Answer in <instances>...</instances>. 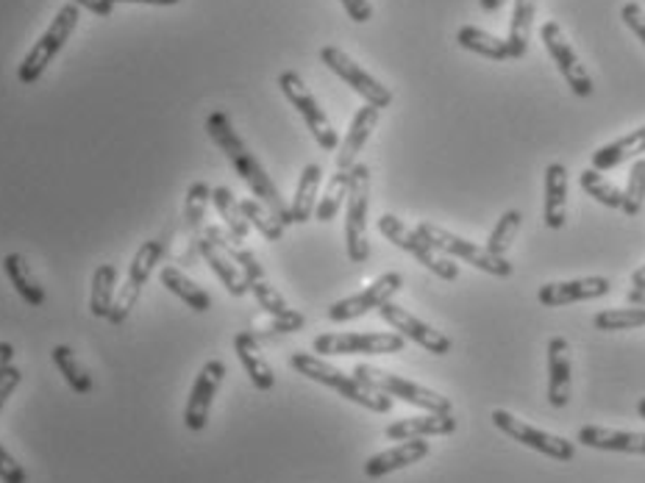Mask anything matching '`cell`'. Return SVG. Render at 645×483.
I'll return each instance as SVG.
<instances>
[{"label":"cell","instance_id":"6da1fadb","mask_svg":"<svg viewBox=\"0 0 645 483\" xmlns=\"http://www.w3.org/2000/svg\"><path fill=\"white\" fill-rule=\"evenodd\" d=\"M206 131H210L212 142H215L217 148L226 153V158L231 162V167L237 170V176L248 183V189H251L253 195L260 198V201L265 203L273 214H276V220H279L281 226L284 228L292 226L290 206H287L284 198L279 195V189H276V183L270 181V176L265 173V167H262V164L256 162V156L248 151V144L242 142L240 134L235 131V126H231L228 114L212 112L210 117H206Z\"/></svg>","mask_w":645,"mask_h":483},{"label":"cell","instance_id":"7a4b0ae2","mask_svg":"<svg viewBox=\"0 0 645 483\" xmlns=\"http://www.w3.org/2000/svg\"><path fill=\"white\" fill-rule=\"evenodd\" d=\"M290 367L298 372V376L322 383V386L340 392L345 401L356 403V406L362 408H370V411H376V415H387V411L393 408V397H387L384 392L370 390V386H365L359 378L345 376V372L337 370L334 365H329L326 358L315 356V353H292Z\"/></svg>","mask_w":645,"mask_h":483},{"label":"cell","instance_id":"3957f363","mask_svg":"<svg viewBox=\"0 0 645 483\" xmlns=\"http://www.w3.org/2000/svg\"><path fill=\"white\" fill-rule=\"evenodd\" d=\"M78 17H81V9H78L76 3H64V7L59 9L53 23L48 26V31L39 37V42L34 45L31 51H28V56L23 59V64L17 67V81L23 84V87H31V84H37L39 78H42L48 64L56 59V53L62 51L64 42L76 31Z\"/></svg>","mask_w":645,"mask_h":483},{"label":"cell","instance_id":"277c9868","mask_svg":"<svg viewBox=\"0 0 645 483\" xmlns=\"http://www.w3.org/2000/svg\"><path fill=\"white\" fill-rule=\"evenodd\" d=\"M354 378H359V381L365 383V386H370V390L384 392L387 397H399V401L409 403V406L423 408V411H429V415H451L448 397H443L434 390H426V386H420V383L415 381H406V378L393 376V372L379 370V367L356 365Z\"/></svg>","mask_w":645,"mask_h":483},{"label":"cell","instance_id":"5b68a950","mask_svg":"<svg viewBox=\"0 0 645 483\" xmlns=\"http://www.w3.org/2000/svg\"><path fill=\"white\" fill-rule=\"evenodd\" d=\"M415 231H418L437 253L463 258V262L479 267L481 272H490V276H495V278H509L515 272V264L509 262L506 256H495V253H490L488 247L473 245V242H468V239L456 237V233L445 231V228L434 226V223H420Z\"/></svg>","mask_w":645,"mask_h":483},{"label":"cell","instance_id":"8992f818","mask_svg":"<svg viewBox=\"0 0 645 483\" xmlns=\"http://www.w3.org/2000/svg\"><path fill=\"white\" fill-rule=\"evenodd\" d=\"M349 208H345V247L354 264H365L370 258V242H367V208H370V167L354 164L349 183Z\"/></svg>","mask_w":645,"mask_h":483},{"label":"cell","instance_id":"52a82bcc","mask_svg":"<svg viewBox=\"0 0 645 483\" xmlns=\"http://www.w3.org/2000/svg\"><path fill=\"white\" fill-rule=\"evenodd\" d=\"M379 231L387 242H393L395 247H401V251H406L409 256L418 258L426 270L434 272L437 278H443V281H456V278H459V267H456L454 262H448L445 256H440V253H437L418 231L406 228L404 220H399L395 214H381Z\"/></svg>","mask_w":645,"mask_h":483},{"label":"cell","instance_id":"ba28073f","mask_svg":"<svg viewBox=\"0 0 645 483\" xmlns=\"http://www.w3.org/2000/svg\"><path fill=\"white\" fill-rule=\"evenodd\" d=\"M165 251H167V239H151V242H146V245L137 251L131 267H128V278H126V283H123L121 295L114 297L112 312H109V317H106L112 326H123V322L128 320L131 308L137 306V301H140L142 287H146L148 278H151L153 267L162 262Z\"/></svg>","mask_w":645,"mask_h":483},{"label":"cell","instance_id":"9c48e42d","mask_svg":"<svg viewBox=\"0 0 645 483\" xmlns=\"http://www.w3.org/2000/svg\"><path fill=\"white\" fill-rule=\"evenodd\" d=\"M279 87L281 92H284L287 101L292 103V109L304 117L306 128L312 131L315 142L320 144L322 151H334L337 142H340V139H337L334 126H331V119L326 117V112L320 109V103L315 101V94L309 92L304 78L298 76V73H292V69H287V73H281L279 76Z\"/></svg>","mask_w":645,"mask_h":483},{"label":"cell","instance_id":"30bf717a","mask_svg":"<svg viewBox=\"0 0 645 483\" xmlns=\"http://www.w3.org/2000/svg\"><path fill=\"white\" fill-rule=\"evenodd\" d=\"M315 356H387L404 351L401 333H320L312 342Z\"/></svg>","mask_w":645,"mask_h":483},{"label":"cell","instance_id":"8fae6325","mask_svg":"<svg viewBox=\"0 0 645 483\" xmlns=\"http://www.w3.org/2000/svg\"><path fill=\"white\" fill-rule=\"evenodd\" d=\"M320 62L326 64L337 78H342V81L349 84V87L359 94L362 101L370 103V106L387 109L390 103H393V92H390L381 81H376L370 73H365V69H362L349 53L334 48V45H326V48H322Z\"/></svg>","mask_w":645,"mask_h":483},{"label":"cell","instance_id":"7c38bea8","mask_svg":"<svg viewBox=\"0 0 645 483\" xmlns=\"http://www.w3.org/2000/svg\"><path fill=\"white\" fill-rule=\"evenodd\" d=\"M493 425L498 428L501 433H506V436H513L515 442H520V445L532 447V450L543 453V456L548 458H557V461H573L576 458L573 442L562 440V436H554V433L540 431V428L518 420V417L504 411V408H495L493 411Z\"/></svg>","mask_w":645,"mask_h":483},{"label":"cell","instance_id":"4fadbf2b","mask_svg":"<svg viewBox=\"0 0 645 483\" xmlns=\"http://www.w3.org/2000/svg\"><path fill=\"white\" fill-rule=\"evenodd\" d=\"M404 287V276L401 272H384V276L376 278L370 287H365L362 292L351 297H342V301L331 303L329 306V320L331 322H351L356 317H365L367 312H379L387 301H393L395 295Z\"/></svg>","mask_w":645,"mask_h":483},{"label":"cell","instance_id":"5bb4252c","mask_svg":"<svg viewBox=\"0 0 645 483\" xmlns=\"http://www.w3.org/2000/svg\"><path fill=\"white\" fill-rule=\"evenodd\" d=\"M540 37H543L545 48H548L551 59H554V64L559 67V73H562V78L568 81L570 92L576 94V98H590L593 94V78H590L587 67L582 64V59L576 56V51L570 48V42L565 39L562 28H559V23H545L543 31H540Z\"/></svg>","mask_w":645,"mask_h":483},{"label":"cell","instance_id":"9a60e30c","mask_svg":"<svg viewBox=\"0 0 645 483\" xmlns=\"http://www.w3.org/2000/svg\"><path fill=\"white\" fill-rule=\"evenodd\" d=\"M379 314H381V320L393 328L395 333H401L404 340L420 345L426 353H434V356H445V353H451V340L445 336V333L434 331L429 322L418 320L415 314H409L406 308L395 306L393 301H387L384 306L379 308Z\"/></svg>","mask_w":645,"mask_h":483},{"label":"cell","instance_id":"2e32d148","mask_svg":"<svg viewBox=\"0 0 645 483\" xmlns=\"http://www.w3.org/2000/svg\"><path fill=\"white\" fill-rule=\"evenodd\" d=\"M223 378H226V365L220 358H212L198 372L195 383H192L190 401H187V408H184V425L190 431H203L206 422H210L212 401H215L217 390H220Z\"/></svg>","mask_w":645,"mask_h":483},{"label":"cell","instance_id":"e0dca14e","mask_svg":"<svg viewBox=\"0 0 645 483\" xmlns=\"http://www.w3.org/2000/svg\"><path fill=\"white\" fill-rule=\"evenodd\" d=\"M609 278L602 276H590V278H576V281H562V283H545L540 287L538 301L548 308L570 306V303H582V301H595V297L609 295Z\"/></svg>","mask_w":645,"mask_h":483},{"label":"cell","instance_id":"ac0fdd59","mask_svg":"<svg viewBox=\"0 0 645 483\" xmlns=\"http://www.w3.org/2000/svg\"><path fill=\"white\" fill-rule=\"evenodd\" d=\"M379 117H381V109L370 106V103H365V106L354 114L349 134H345V139H342L340 144V153H337V170L342 173L354 170V164L356 158H359L362 148H365L370 134H374L376 126H379Z\"/></svg>","mask_w":645,"mask_h":483},{"label":"cell","instance_id":"d6986e66","mask_svg":"<svg viewBox=\"0 0 645 483\" xmlns=\"http://www.w3.org/2000/svg\"><path fill=\"white\" fill-rule=\"evenodd\" d=\"M576 442H582L584 447H593V450L645 456V433L637 431H612V428L584 425L576 431Z\"/></svg>","mask_w":645,"mask_h":483},{"label":"cell","instance_id":"ffe728a7","mask_svg":"<svg viewBox=\"0 0 645 483\" xmlns=\"http://www.w3.org/2000/svg\"><path fill=\"white\" fill-rule=\"evenodd\" d=\"M429 450L431 447L426 440H406V442H401V445L390 447V450L376 453V456L367 458L365 475L367 478H384L395 470H404V467L418 465V461H423V458L429 456Z\"/></svg>","mask_w":645,"mask_h":483},{"label":"cell","instance_id":"44dd1931","mask_svg":"<svg viewBox=\"0 0 645 483\" xmlns=\"http://www.w3.org/2000/svg\"><path fill=\"white\" fill-rule=\"evenodd\" d=\"M248 287H251L256 303H260V306L265 308V312L273 317V331H276V333H295V331H301V328L306 326L304 314L287 306L284 297L279 295V289L270 287V283H267V278H265V281L248 283Z\"/></svg>","mask_w":645,"mask_h":483},{"label":"cell","instance_id":"7402d4cb","mask_svg":"<svg viewBox=\"0 0 645 483\" xmlns=\"http://www.w3.org/2000/svg\"><path fill=\"white\" fill-rule=\"evenodd\" d=\"M548 403L554 408L570 403V345L565 336L548 342Z\"/></svg>","mask_w":645,"mask_h":483},{"label":"cell","instance_id":"603a6c76","mask_svg":"<svg viewBox=\"0 0 645 483\" xmlns=\"http://www.w3.org/2000/svg\"><path fill=\"white\" fill-rule=\"evenodd\" d=\"M454 431H456L454 415H429V411H426L423 417H406V420L387 425L384 436L393 442H406V440H429V436H448V433Z\"/></svg>","mask_w":645,"mask_h":483},{"label":"cell","instance_id":"cb8c5ba5","mask_svg":"<svg viewBox=\"0 0 645 483\" xmlns=\"http://www.w3.org/2000/svg\"><path fill=\"white\" fill-rule=\"evenodd\" d=\"M195 247H198V253L206 258V264L212 267V272L220 278L223 287L228 289V295L242 297V295H248V292H251V287H248V278L242 276V270L235 264V258L228 256V253L223 251L220 245H215V242H212V239H206V237H198Z\"/></svg>","mask_w":645,"mask_h":483},{"label":"cell","instance_id":"d4e9b609","mask_svg":"<svg viewBox=\"0 0 645 483\" xmlns=\"http://www.w3.org/2000/svg\"><path fill=\"white\" fill-rule=\"evenodd\" d=\"M235 353L240 358L242 370L248 372L251 383L260 392H270L276 386V376H273V367L267 365V358L262 356L260 340H256V333L251 331H240L235 336Z\"/></svg>","mask_w":645,"mask_h":483},{"label":"cell","instance_id":"484cf974","mask_svg":"<svg viewBox=\"0 0 645 483\" xmlns=\"http://www.w3.org/2000/svg\"><path fill=\"white\" fill-rule=\"evenodd\" d=\"M568 217V170L565 164L554 162L545 170V206L543 220L551 231H559Z\"/></svg>","mask_w":645,"mask_h":483},{"label":"cell","instance_id":"4316f807","mask_svg":"<svg viewBox=\"0 0 645 483\" xmlns=\"http://www.w3.org/2000/svg\"><path fill=\"white\" fill-rule=\"evenodd\" d=\"M640 153H645V126L598 148L593 153V170L607 173L612 167H620L623 162H629V158H637Z\"/></svg>","mask_w":645,"mask_h":483},{"label":"cell","instance_id":"83f0119b","mask_svg":"<svg viewBox=\"0 0 645 483\" xmlns=\"http://www.w3.org/2000/svg\"><path fill=\"white\" fill-rule=\"evenodd\" d=\"M320 181H322L320 164H306L304 173H301V181H298L295 198H292V203H290V220L292 223H306L315 217L317 189H320Z\"/></svg>","mask_w":645,"mask_h":483},{"label":"cell","instance_id":"f1b7e54d","mask_svg":"<svg viewBox=\"0 0 645 483\" xmlns=\"http://www.w3.org/2000/svg\"><path fill=\"white\" fill-rule=\"evenodd\" d=\"M203 237L212 239L215 245H220L228 256L235 258V264L242 270V276L248 278V283L265 281V267L260 264V258L253 256L251 251H245L242 245H237V239L231 237V233L223 231V228H217V226H206L203 228Z\"/></svg>","mask_w":645,"mask_h":483},{"label":"cell","instance_id":"f546056e","mask_svg":"<svg viewBox=\"0 0 645 483\" xmlns=\"http://www.w3.org/2000/svg\"><path fill=\"white\" fill-rule=\"evenodd\" d=\"M534 14H538V0H515L513 23H509V37H506L509 59H523L526 51H529Z\"/></svg>","mask_w":645,"mask_h":483},{"label":"cell","instance_id":"4dcf8cb0","mask_svg":"<svg viewBox=\"0 0 645 483\" xmlns=\"http://www.w3.org/2000/svg\"><path fill=\"white\" fill-rule=\"evenodd\" d=\"M159 278H162V287L167 289V292H173V295L178 297V301H184L187 306L192 308V312H210L212 308V297L203 292L201 287H198L195 281H190V278L184 276L178 267H173V264H167V267H162V272H159Z\"/></svg>","mask_w":645,"mask_h":483},{"label":"cell","instance_id":"1f68e13d","mask_svg":"<svg viewBox=\"0 0 645 483\" xmlns=\"http://www.w3.org/2000/svg\"><path fill=\"white\" fill-rule=\"evenodd\" d=\"M3 270H7L9 281L12 287L17 289V295L28 303V306H42L45 303V289L39 287V281L34 278L31 267H28L26 256H20V253H9L3 258Z\"/></svg>","mask_w":645,"mask_h":483},{"label":"cell","instance_id":"d6a6232c","mask_svg":"<svg viewBox=\"0 0 645 483\" xmlns=\"http://www.w3.org/2000/svg\"><path fill=\"white\" fill-rule=\"evenodd\" d=\"M212 203H215L217 214H220V220L226 223L228 233H231L237 242H245L248 231H251V223L245 220V214H242L240 201L235 198V192H231L228 187L212 189Z\"/></svg>","mask_w":645,"mask_h":483},{"label":"cell","instance_id":"836d02e7","mask_svg":"<svg viewBox=\"0 0 645 483\" xmlns=\"http://www.w3.org/2000/svg\"><path fill=\"white\" fill-rule=\"evenodd\" d=\"M114 287H117V267L114 264H101L92 276V289H89V312L98 320H106L114 303Z\"/></svg>","mask_w":645,"mask_h":483},{"label":"cell","instance_id":"e575fe53","mask_svg":"<svg viewBox=\"0 0 645 483\" xmlns=\"http://www.w3.org/2000/svg\"><path fill=\"white\" fill-rule=\"evenodd\" d=\"M456 42L463 45L465 51H473L484 59H493V62H504L509 59V48H506V39L493 37V34L481 31V28L465 26L456 34Z\"/></svg>","mask_w":645,"mask_h":483},{"label":"cell","instance_id":"d590c367","mask_svg":"<svg viewBox=\"0 0 645 483\" xmlns=\"http://www.w3.org/2000/svg\"><path fill=\"white\" fill-rule=\"evenodd\" d=\"M51 356H53V365L59 367V372H62L64 381H67V386H71L76 395H89V392H92V376L84 370V365L78 361V356L73 353V347L56 345L53 347Z\"/></svg>","mask_w":645,"mask_h":483},{"label":"cell","instance_id":"8d00e7d4","mask_svg":"<svg viewBox=\"0 0 645 483\" xmlns=\"http://www.w3.org/2000/svg\"><path fill=\"white\" fill-rule=\"evenodd\" d=\"M349 183H351V170L342 173L337 170L334 176H331L329 187H326V192H322V198L317 201L315 206V217L320 223H331L337 217V212H340L342 201L349 198Z\"/></svg>","mask_w":645,"mask_h":483},{"label":"cell","instance_id":"74e56055","mask_svg":"<svg viewBox=\"0 0 645 483\" xmlns=\"http://www.w3.org/2000/svg\"><path fill=\"white\" fill-rule=\"evenodd\" d=\"M240 208H242V214H245V220L251 223V226L256 228V231H260L265 239H270V242H279V239L284 237V226L276 220V214H273L265 203L253 201V198H245V201H240Z\"/></svg>","mask_w":645,"mask_h":483},{"label":"cell","instance_id":"f35d334b","mask_svg":"<svg viewBox=\"0 0 645 483\" xmlns=\"http://www.w3.org/2000/svg\"><path fill=\"white\" fill-rule=\"evenodd\" d=\"M593 326L598 331H634V328L645 326V306L609 308V312L595 314Z\"/></svg>","mask_w":645,"mask_h":483},{"label":"cell","instance_id":"ab89813d","mask_svg":"<svg viewBox=\"0 0 645 483\" xmlns=\"http://www.w3.org/2000/svg\"><path fill=\"white\" fill-rule=\"evenodd\" d=\"M579 183H582V189L593 198V201L604 203L607 208H620V203H623V192H620L612 181H607L604 173L593 170V167H590V170H582Z\"/></svg>","mask_w":645,"mask_h":483},{"label":"cell","instance_id":"60d3db41","mask_svg":"<svg viewBox=\"0 0 645 483\" xmlns=\"http://www.w3.org/2000/svg\"><path fill=\"white\" fill-rule=\"evenodd\" d=\"M645 206V158H637L629 170L627 189H623V203H620V212L627 217H637Z\"/></svg>","mask_w":645,"mask_h":483},{"label":"cell","instance_id":"b9f144b4","mask_svg":"<svg viewBox=\"0 0 645 483\" xmlns=\"http://www.w3.org/2000/svg\"><path fill=\"white\" fill-rule=\"evenodd\" d=\"M212 203V187L206 181H195L190 189H187V206H184V217H187V226L190 231H198L203 226V217H206V206Z\"/></svg>","mask_w":645,"mask_h":483},{"label":"cell","instance_id":"7bdbcfd3","mask_svg":"<svg viewBox=\"0 0 645 483\" xmlns=\"http://www.w3.org/2000/svg\"><path fill=\"white\" fill-rule=\"evenodd\" d=\"M520 220H523V214L520 212H515V208L513 212H506L498 220V226L493 228V233L488 237V245L484 247H488L490 253H495V256H506V251L513 247V239L515 233H518Z\"/></svg>","mask_w":645,"mask_h":483},{"label":"cell","instance_id":"ee69618b","mask_svg":"<svg viewBox=\"0 0 645 483\" xmlns=\"http://www.w3.org/2000/svg\"><path fill=\"white\" fill-rule=\"evenodd\" d=\"M0 481L3 483H26L28 475L23 470V465H17V458L0 445Z\"/></svg>","mask_w":645,"mask_h":483},{"label":"cell","instance_id":"f6af8a7d","mask_svg":"<svg viewBox=\"0 0 645 483\" xmlns=\"http://www.w3.org/2000/svg\"><path fill=\"white\" fill-rule=\"evenodd\" d=\"M620 17H623V23L637 34L640 42L645 45V9L640 7V3H627V7L620 9Z\"/></svg>","mask_w":645,"mask_h":483},{"label":"cell","instance_id":"bcb514c9","mask_svg":"<svg viewBox=\"0 0 645 483\" xmlns=\"http://www.w3.org/2000/svg\"><path fill=\"white\" fill-rule=\"evenodd\" d=\"M340 3L354 23H370V20H374V7H370V0H340Z\"/></svg>","mask_w":645,"mask_h":483},{"label":"cell","instance_id":"7dc6e473","mask_svg":"<svg viewBox=\"0 0 645 483\" xmlns=\"http://www.w3.org/2000/svg\"><path fill=\"white\" fill-rule=\"evenodd\" d=\"M20 381H23V372H20L14 365L9 367V370L3 372V376H0V408L7 406V401H9V397H12V392L17 390Z\"/></svg>","mask_w":645,"mask_h":483},{"label":"cell","instance_id":"c3c4849f","mask_svg":"<svg viewBox=\"0 0 645 483\" xmlns=\"http://www.w3.org/2000/svg\"><path fill=\"white\" fill-rule=\"evenodd\" d=\"M71 3H76L78 9H87V12L98 14V17H112L114 12V3L112 0H71Z\"/></svg>","mask_w":645,"mask_h":483},{"label":"cell","instance_id":"681fc988","mask_svg":"<svg viewBox=\"0 0 645 483\" xmlns=\"http://www.w3.org/2000/svg\"><path fill=\"white\" fill-rule=\"evenodd\" d=\"M14 361V345L12 342H0V376L12 367Z\"/></svg>","mask_w":645,"mask_h":483},{"label":"cell","instance_id":"f907efd6","mask_svg":"<svg viewBox=\"0 0 645 483\" xmlns=\"http://www.w3.org/2000/svg\"><path fill=\"white\" fill-rule=\"evenodd\" d=\"M114 7L117 3H146V7H176V3H181V0H112Z\"/></svg>","mask_w":645,"mask_h":483},{"label":"cell","instance_id":"816d5d0a","mask_svg":"<svg viewBox=\"0 0 645 483\" xmlns=\"http://www.w3.org/2000/svg\"><path fill=\"white\" fill-rule=\"evenodd\" d=\"M632 292H640V295H645V264L640 267V270L632 272Z\"/></svg>","mask_w":645,"mask_h":483},{"label":"cell","instance_id":"f5cc1de1","mask_svg":"<svg viewBox=\"0 0 645 483\" xmlns=\"http://www.w3.org/2000/svg\"><path fill=\"white\" fill-rule=\"evenodd\" d=\"M506 0H479V7L484 9V12H495V9L504 7Z\"/></svg>","mask_w":645,"mask_h":483},{"label":"cell","instance_id":"db71d44e","mask_svg":"<svg viewBox=\"0 0 645 483\" xmlns=\"http://www.w3.org/2000/svg\"><path fill=\"white\" fill-rule=\"evenodd\" d=\"M627 301L634 303V306H645V295H640V292H629Z\"/></svg>","mask_w":645,"mask_h":483},{"label":"cell","instance_id":"11a10c76","mask_svg":"<svg viewBox=\"0 0 645 483\" xmlns=\"http://www.w3.org/2000/svg\"><path fill=\"white\" fill-rule=\"evenodd\" d=\"M637 415L645 420V397H640V403H637Z\"/></svg>","mask_w":645,"mask_h":483}]
</instances>
